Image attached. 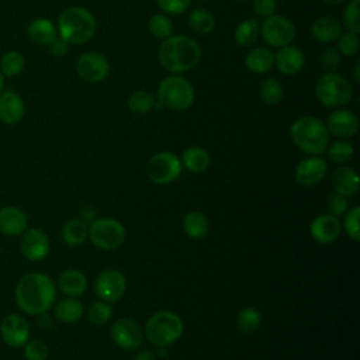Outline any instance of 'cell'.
Listing matches in <instances>:
<instances>
[{
  "label": "cell",
  "instance_id": "obj_1",
  "mask_svg": "<svg viewBox=\"0 0 360 360\" xmlns=\"http://www.w3.org/2000/svg\"><path fill=\"white\" fill-rule=\"evenodd\" d=\"M14 300L24 314L38 316L53 307L56 285L48 274L32 271L18 280L14 290Z\"/></svg>",
  "mask_w": 360,
  "mask_h": 360
},
{
  "label": "cell",
  "instance_id": "obj_2",
  "mask_svg": "<svg viewBox=\"0 0 360 360\" xmlns=\"http://www.w3.org/2000/svg\"><path fill=\"white\" fill-rule=\"evenodd\" d=\"M201 58L200 45L186 35H170L159 46V60L172 73L191 70Z\"/></svg>",
  "mask_w": 360,
  "mask_h": 360
},
{
  "label": "cell",
  "instance_id": "obj_3",
  "mask_svg": "<svg viewBox=\"0 0 360 360\" xmlns=\"http://www.w3.org/2000/svg\"><path fill=\"white\" fill-rule=\"evenodd\" d=\"M290 135L294 145L308 155L323 153L329 143L326 125L311 115L297 118L290 128Z\"/></svg>",
  "mask_w": 360,
  "mask_h": 360
},
{
  "label": "cell",
  "instance_id": "obj_4",
  "mask_svg": "<svg viewBox=\"0 0 360 360\" xmlns=\"http://www.w3.org/2000/svg\"><path fill=\"white\" fill-rule=\"evenodd\" d=\"M97 30L93 14L83 7H69L58 18V34L68 44L80 45L90 41Z\"/></svg>",
  "mask_w": 360,
  "mask_h": 360
},
{
  "label": "cell",
  "instance_id": "obj_5",
  "mask_svg": "<svg viewBox=\"0 0 360 360\" xmlns=\"http://www.w3.org/2000/svg\"><path fill=\"white\" fill-rule=\"evenodd\" d=\"M183 330L184 323L177 314L172 311H159L146 321L143 333L152 345L167 347L183 335Z\"/></svg>",
  "mask_w": 360,
  "mask_h": 360
},
{
  "label": "cell",
  "instance_id": "obj_6",
  "mask_svg": "<svg viewBox=\"0 0 360 360\" xmlns=\"http://www.w3.org/2000/svg\"><path fill=\"white\" fill-rule=\"evenodd\" d=\"M158 98L160 105L169 110L183 111L193 104L194 89L186 77L173 75L160 82L158 89Z\"/></svg>",
  "mask_w": 360,
  "mask_h": 360
},
{
  "label": "cell",
  "instance_id": "obj_7",
  "mask_svg": "<svg viewBox=\"0 0 360 360\" xmlns=\"http://www.w3.org/2000/svg\"><path fill=\"white\" fill-rule=\"evenodd\" d=\"M316 100L329 108H339L352 98V84L343 76L323 73L315 84Z\"/></svg>",
  "mask_w": 360,
  "mask_h": 360
},
{
  "label": "cell",
  "instance_id": "obj_8",
  "mask_svg": "<svg viewBox=\"0 0 360 360\" xmlns=\"http://www.w3.org/2000/svg\"><path fill=\"white\" fill-rule=\"evenodd\" d=\"M89 238L96 248L112 250L124 243L125 228L114 218H94L89 225Z\"/></svg>",
  "mask_w": 360,
  "mask_h": 360
},
{
  "label": "cell",
  "instance_id": "obj_9",
  "mask_svg": "<svg viewBox=\"0 0 360 360\" xmlns=\"http://www.w3.org/2000/svg\"><path fill=\"white\" fill-rule=\"evenodd\" d=\"M181 160L173 152H159L155 153L148 165L146 174L155 184H169L174 181L181 173Z\"/></svg>",
  "mask_w": 360,
  "mask_h": 360
},
{
  "label": "cell",
  "instance_id": "obj_10",
  "mask_svg": "<svg viewBox=\"0 0 360 360\" xmlns=\"http://www.w3.org/2000/svg\"><path fill=\"white\" fill-rule=\"evenodd\" d=\"M260 34L266 44L281 48L292 42L295 37V28L287 17L273 14L270 17H266V20L262 22Z\"/></svg>",
  "mask_w": 360,
  "mask_h": 360
},
{
  "label": "cell",
  "instance_id": "obj_11",
  "mask_svg": "<svg viewBox=\"0 0 360 360\" xmlns=\"http://www.w3.org/2000/svg\"><path fill=\"white\" fill-rule=\"evenodd\" d=\"M94 290L100 300L105 302H117L127 290L125 276L117 269H105L96 277Z\"/></svg>",
  "mask_w": 360,
  "mask_h": 360
},
{
  "label": "cell",
  "instance_id": "obj_12",
  "mask_svg": "<svg viewBox=\"0 0 360 360\" xmlns=\"http://www.w3.org/2000/svg\"><path fill=\"white\" fill-rule=\"evenodd\" d=\"M30 323L21 314H8L0 322V336L8 347H22L30 340Z\"/></svg>",
  "mask_w": 360,
  "mask_h": 360
},
{
  "label": "cell",
  "instance_id": "obj_13",
  "mask_svg": "<svg viewBox=\"0 0 360 360\" xmlns=\"http://www.w3.org/2000/svg\"><path fill=\"white\" fill-rule=\"evenodd\" d=\"M21 255L30 262L44 260L51 250V240L41 228H27L20 240Z\"/></svg>",
  "mask_w": 360,
  "mask_h": 360
},
{
  "label": "cell",
  "instance_id": "obj_14",
  "mask_svg": "<svg viewBox=\"0 0 360 360\" xmlns=\"http://www.w3.org/2000/svg\"><path fill=\"white\" fill-rule=\"evenodd\" d=\"M112 342L125 350H134L139 347L143 342L145 333L138 322L131 318H121L115 321L111 326Z\"/></svg>",
  "mask_w": 360,
  "mask_h": 360
},
{
  "label": "cell",
  "instance_id": "obj_15",
  "mask_svg": "<svg viewBox=\"0 0 360 360\" xmlns=\"http://www.w3.org/2000/svg\"><path fill=\"white\" fill-rule=\"evenodd\" d=\"M76 72L84 82H103L110 73L108 60L98 52H86L76 62Z\"/></svg>",
  "mask_w": 360,
  "mask_h": 360
},
{
  "label": "cell",
  "instance_id": "obj_16",
  "mask_svg": "<svg viewBox=\"0 0 360 360\" xmlns=\"http://www.w3.org/2000/svg\"><path fill=\"white\" fill-rule=\"evenodd\" d=\"M328 172L326 162L318 155H312L309 158L302 159L295 167V180L298 184L304 187H312L319 184Z\"/></svg>",
  "mask_w": 360,
  "mask_h": 360
},
{
  "label": "cell",
  "instance_id": "obj_17",
  "mask_svg": "<svg viewBox=\"0 0 360 360\" xmlns=\"http://www.w3.org/2000/svg\"><path fill=\"white\" fill-rule=\"evenodd\" d=\"M342 232V224L338 217L330 214H321L315 217L309 224L311 238L322 245L333 243Z\"/></svg>",
  "mask_w": 360,
  "mask_h": 360
},
{
  "label": "cell",
  "instance_id": "obj_18",
  "mask_svg": "<svg viewBox=\"0 0 360 360\" xmlns=\"http://www.w3.org/2000/svg\"><path fill=\"white\" fill-rule=\"evenodd\" d=\"M326 129L338 138H352L359 129V118L349 110L338 108L329 114Z\"/></svg>",
  "mask_w": 360,
  "mask_h": 360
},
{
  "label": "cell",
  "instance_id": "obj_19",
  "mask_svg": "<svg viewBox=\"0 0 360 360\" xmlns=\"http://www.w3.org/2000/svg\"><path fill=\"white\" fill-rule=\"evenodd\" d=\"M28 228L27 212L15 205L0 208V233L6 236H20Z\"/></svg>",
  "mask_w": 360,
  "mask_h": 360
},
{
  "label": "cell",
  "instance_id": "obj_20",
  "mask_svg": "<svg viewBox=\"0 0 360 360\" xmlns=\"http://www.w3.org/2000/svg\"><path fill=\"white\" fill-rule=\"evenodd\" d=\"M25 114V104L20 94L6 90L0 94V121L6 125L18 124Z\"/></svg>",
  "mask_w": 360,
  "mask_h": 360
},
{
  "label": "cell",
  "instance_id": "obj_21",
  "mask_svg": "<svg viewBox=\"0 0 360 360\" xmlns=\"http://www.w3.org/2000/svg\"><path fill=\"white\" fill-rule=\"evenodd\" d=\"M274 65L283 75H295L304 66V53L294 45L281 46L274 55Z\"/></svg>",
  "mask_w": 360,
  "mask_h": 360
},
{
  "label": "cell",
  "instance_id": "obj_22",
  "mask_svg": "<svg viewBox=\"0 0 360 360\" xmlns=\"http://www.w3.org/2000/svg\"><path fill=\"white\" fill-rule=\"evenodd\" d=\"M332 187L333 191L343 195L352 197L359 191V176L353 167L340 166L332 174Z\"/></svg>",
  "mask_w": 360,
  "mask_h": 360
},
{
  "label": "cell",
  "instance_id": "obj_23",
  "mask_svg": "<svg viewBox=\"0 0 360 360\" xmlns=\"http://www.w3.org/2000/svg\"><path fill=\"white\" fill-rule=\"evenodd\" d=\"M58 287L65 295L76 298L87 290V278L80 270L66 269L58 277Z\"/></svg>",
  "mask_w": 360,
  "mask_h": 360
},
{
  "label": "cell",
  "instance_id": "obj_24",
  "mask_svg": "<svg viewBox=\"0 0 360 360\" xmlns=\"http://www.w3.org/2000/svg\"><path fill=\"white\" fill-rule=\"evenodd\" d=\"M27 35L32 44L39 46H48L58 37V31L51 20L35 18L28 24Z\"/></svg>",
  "mask_w": 360,
  "mask_h": 360
},
{
  "label": "cell",
  "instance_id": "obj_25",
  "mask_svg": "<svg viewBox=\"0 0 360 360\" xmlns=\"http://www.w3.org/2000/svg\"><path fill=\"white\" fill-rule=\"evenodd\" d=\"M312 37L323 44H329L336 41L342 34V24L338 21V18L330 15L319 17L314 21L311 27Z\"/></svg>",
  "mask_w": 360,
  "mask_h": 360
},
{
  "label": "cell",
  "instance_id": "obj_26",
  "mask_svg": "<svg viewBox=\"0 0 360 360\" xmlns=\"http://www.w3.org/2000/svg\"><path fill=\"white\" fill-rule=\"evenodd\" d=\"M83 304L76 298H63L56 302L53 308L55 318L63 323H75L83 316Z\"/></svg>",
  "mask_w": 360,
  "mask_h": 360
},
{
  "label": "cell",
  "instance_id": "obj_27",
  "mask_svg": "<svg viewBox=\"0 0 360 360\" xmlns=\"http://www.w3.org/2000/svg\"><path fill=\"white\" fill-rule=\"evenodd\" d=\"M89 238V225L84 219H70L62 228V239L68 246H80Z\"/></svg>",
  "mask_w": 360,
  "mask_h": 360
},
{
  "label": "cell",
  "instance_id": "obj_28",
  "mask_svg": "<svg viewBox=\"0 0 360 360\" xmlns=\"http://www.w3.org/2000/svg\"><path fill=\"white\" fill-rule=\"evenodd\" d=\"M181 165L193 173H202L210 166V155L200 146H190L181 155Z\"/></svg>",
  "mask_w": 360,
  "mask_h": 360
},
{
  "label": "cell",
  "instance_id": "obj_29",
  "mask_svg": "<svg viewBox=\"0 0 360 360\" xmlns=\"http://www.w3.org/2000/svg\"><path fill=\"white\" fill-rule=\"evenodd\" d=\"M181 225H183V231L186 232V235L193 239L204 238L210 229L208 218L200 211L187 212L183 218Z\"/></svg>",
  "mask_w": 360,
  "mask_h": 360
},
{
  "label": "cell",
  "instance_id": "obj_30",
  "mask_svg": "<svg viewBox=\"0 0 360 360\" xmlns=\"http://www.w3.org/2000/svg\"><path fill=\"white\" fill-rule=\"evenodd\" d=\"M245 63L250 72L266 73L274 66V55L267 48H255L246 55Z\"/></svg>",
  "mask_w": 360,
  "mask_h": 360
},
{
  "label": "cell",
  "instance_id": "obj_31",
  "mask_svg": "<svg viewBox=\"0 0 360 360\" xmlns=\"http://www.w3.org/2000/svg\"><path fill=\"white\" fill-rule=\"evenodd\" d=\"M188 25L197 34L207 35L214 30L215 18L211 11L205 8H195L188 15Z\"/></svg>",
  "mask_w": 360,
  "mask_h": 360
},
{
  "label": "cell",
  "instance_id": "obj_32",
  "mask_svg": "<svg viewBox=\"0 0 360 360\" xmlns=\"http://www.w3.org/2000/svg\"><path fill=\"white\" fill-rule=\"evenodd\" d=\"M25 68V58L18 51H7L0 59V72L4 77H14Z\"/></svg>",
  "mask_w": 360,
  "mask_h": 360
},
{
  "label": "cell",
  "instance_id": "obj_33",
  "mask_svg": "<svg viewBox=\"0 0 360 360\" xmlns=\"http://www.w3.org/2000/svg\"><path fill=\"white\" fill-rule=\"evenodd\" d=\"M259 37V24L255 20H243L235 28V41L240 46H249Z\"/></svg>",
  "mask_w": 360,
  "mask_h": 360
},
{
  "label": "cell",
  "instance_id": "obj_34",
  "mask_svg": "<svg viewBox=\"0 0 360 360\" xmlns=\"http://www.w3.org/2000/svg\"><path fill=\"white\" fill-rule=\"evenodd\" d=\"M238 328L243 333H253L259 329L262 323V315L260 312L253 307H246L239 311L236 318Z\"/></svg>",
  "mask_w": 360,
  "mask_h": 360
},
{
  "label": "cell",
  "instance_id": "obj_35",
  "mask_svg": "<svg viewBox=\"0 0 360 360\" xmlns=\"http://www.w3.org/2000/svg\"><path fill=\"white\" fill-rule=\"evenodd\" d=\"M155 105V98L149 91L135 90L128 97V107L135 114H146Z\"/></svg>",
  "mask_w": 360,
  "mask_h": 360
},
{
  "label": "cell",
  "instance_id": "obj_36",
  "mask_svg": "<svg viewBox=\"0 0 360 360\" xmlns=\"http://www.w3.org/2000/svg\"><path fill=\"white\" fill-rule=\"evenodd\" d=\"M260 96L269 105H274L283 98V86L274 77H267L260 84Z\"/></svg>",
  "mask_w": 360,
  "mask_h": 360
},
{
  "label": "cell",
  "instance_id": "obj_37",
  "mask_svg": "<svg viewBox=\"0 0 360 360\" xmlns=\"http://www.w3.org/2000/svg\"><path fill=\"white\" fill-rule=\"evenodd\" d=\"M354 155V148L350 142L346 141H336L328 149V156L333 163H347Z\"/></svg>",
  "mask_w": 360,
  "mask_h": 360
},
{
  "label": "cell",
  "instance_id": "obj_38",
  "mask_svg": "<svg viewBox=\"0 0 360 360\" xmlns=\"http://www.w3.org/2000/svg\"><path fill=\"white\" fill-rule=\"evenodd\" d=\"M149 31L153 37L165 39L167 37L172 35L173 32V24L170 21V18L165 14H153L149 18Z\"/></svg>",
  "mask_w": 360,
  "mask_h": 360
},
{
  "label": "cell",
  "instance_id": "obj_39",
  "mask_svg": "<svg viewBox=\"0 0 360 360\" xmlns=\"http://www.w3.org/2000/svg\"><path fill=\"white\" fill-rule=\"evenodd\" d=\"M87 316L90 322L94 325H105L112 316V309L110 307V302H105L103 300L93 302L87 309Z\"/></svg>",
  "mask_w": 360,
  "mask_h": 360
},
{
  "label": "cell",
  "instance_id": "obj_40",
  "mask_svg": "<svg viewBox=\"0 0 360 360\" xmlns=\"http://www.w3.org/2000/svg\"><path fill=\"white\" fill-rule=\"evenodd\" d=\"M343 21L347 31L353 34L360 32V0H350L343 13Z\"/></svg>",
  "mask_w": 360,
  "mask_h": 360
},
{
  "label": "cell",
  "instance_id": "obj_41",
  "mask_svg": "<svg viewBox=\"0 0 360 360\" xmlns=\"http://www.w3.org/2000/svg\"><path fill=\"white\" fill-rule=\"evenodd\" d=\"M24 359L25 360H48L49 349L48 346L39 339H30L24 346Z\"/></svg>",
  "mask_w": 360,
  "mask_h": 360
},
{
  "label": "cell",
  "instance_id": "obj_42",
  "mask_svg": "<svg viewBox=\"0 0 360 360\" xmlns=\"http://www.w3.org/2000/svg\"><path fill=\"white\" fill-rule=\"evenodd\" d=\"M359 219H360V207L349 208V210L345 212L343 228H345L346 233H347L353 240H359V239H360V225H359Z\"/></svg>",
  "mask_w": 360,
  "mask_h": 360
},
{
  "label": "cell",
  "instance_id": "obj_43",
  "mask_svg": "<svg viewBox=\"0 0 360 360\" xmlns=\"http://www.w3.org/2000/svg\"><path fill=\"white\" fill-rule=\"evenodd\" d=\"M340 53L335 48H326L319 55V65L325 73H335L340 66Z\"/></svg>",
  "mask_w": 360,
  "mask_h": 360
},
{
  "label": "cell",
  "instance_id": "obj_44",
  "mask_svg": "<svg viewBox=\"0 0 360 360\" xmlns=\"http://www.w3.org/2000/svg\"><path fill=\"white\" fill-rule=\"evenodd\" d=\"M360 48V41L357 34H353L350 31L347 32H342L340 37L338 38V49L339 53H343L345 56H353L357 53Z\"/></svg>",
  "mask_w": 360,
  "mask_h": 360
},
{
  "label": "cell",
  "instance_id": "obj_45",
  "mask_svg": "<svg viewBox=\"0 0 360 360\" xmlns=\"http://www.w3.org/2000/svg\"><path fill=\"white\" fill-rule=\"evenodd\" d=\"M326 207L330 215L340 217L349 210V200L333 191L326 197Z\"/></svg>",
  "mask_w": 360,
  "mask_h": 360
},
{
  "label": "cell",
  "instance_id": "obj_46",
  "mask_svg": "<svg viewBox=\"0 0 360 360\" xmlns=\"http://www.w3.org/2000/svg\"><path fill=\"white\" fill-rule=\"evenodd\" d=\"M190 1L191 0H156L160 10L170 15H177L184 13L188 8Z\"/></svg>",
  "mask_w": 360,
  "mask_h": 360
},
{
  "label": "cell",
  "instance_id": "obj_47",
  "mask_svg": "<svg viewBox=\"0 0 360 360\" xmlns=\"http://www.w3.org/2000/svg\"><path fill=\"white\" fill-rule=\"evenodd\" d=\"M253 8L257 15L270 17L274 14L277 4L276 0H253Z\"/></svg>",
  "mask_w": 360,
  "mask_h": 360
},
{
  "label": "cell",
  "instance_id": "obj_48",
  "mask_svg": "<svg viewBox=\"0 0 360 360\" xmlns=\"http://www.w3.org/2000/svg\"><path fill=\"white\" fill-rule=\"evenodd\" d=\"M48 46H49V52L53 56H65L69 49V44L60 37H56Z\"/></svg>",
  "mask_w": 360,
  "mask_h": 360
},
{
  "label": "cell",
  "instance_id": "obj_49",
  "mask_svg": "<svg viewBox=\"0 0 360 360\" xmlns=\"http://www.w3.org/2000/svg\"><path fill=\"white\" fill-rule=\"evenodd\" d=\"M38 325L42 328V329H49L52 328V318L48 315V312H44L41 315H38Z\"/></svg>",
  "mask_w": 360,
  "mask_h": 360
},
{
  "label": "cell",
  "instance_id": "obj_50",
  "mask_svg": "<svg viewBox=\"0 0 360 360\" xmlns=\"http://www.w3.org/2000/svg\"><path fill=\"white\" fill-rule=\"evenodd\" d=\"M134 360H156V353L152 352V350H149V349H145V350L139 352V353L134 357Z\"/></svg>",
  "mask_w": 360,
  "mask_h": 360
},
{
  "label": "cell",
  "instance_id": "obj_51",
  "mask_svg": "<svg viewBox=\"0 0 360 360\" xmlns=\"http://www.w3.org/2000/svg\"><path fill=\"white\" fill-rule=\"evenodd\" d=\"M353 75H354V80L360 82V60H357L353 66Z\"/></svg>",
  "mask_w": 360,
  "mask_h": 360
},
{
  "label": "cell",
  "instance_id": "obj_52",
  "mask_svg": "<svg viewBox=\"0 0 360 360\" xmlns=\"http://www.w3.org/2000/svg\"><path fill=\"white\" fill-rule=\"evenodd\" d=\"M325 3H328V4H330V6H338V4H342V3H345L346 0H323Z\"/></svg>",
  "mask_w": 360,
  "mask_h": 360
},
{
  "label": "cell",
  "instance_id": "obj_53",
  "mask_svg": "<svg viewBox=\"0 0 360 360\" xmlns=\"http://www.w3.org/2000/svg\"><path fill=\"white\" fill-rule=\"evenodd\" d=\"M156 354H159L160 357H165L166 356V347H158Z\"/></svg>",
  "mask_w": 360,
  "mask_h": 360
},
{
  "label": "cell",
  "instance_id": "obj_54",
  "mask_svg": "<svg viewBox=\"0 0 360 360\" xmlns=\"http://www.w3.org/2000/svg\"><path fill=\"white\" fill-rule=\"evenodd\" d=\"M4 91V76L0 72V94Z\"/></svg>",
  "mask_w": 360,
  "mask_h": 360
},
{
  "label": "cell",
  "instance_id": "obj_55",
  "mask_svg": "<svg viewBox=\"0 0 360 360\" xmlns=\"http://www.w3.org/2000/svg\"><path fill=\"white\" fill-rule=\"evenodd\" d=\"M239 1H245V0H239Z\"/></svg>",
  "mask_w": 360,
  "mask_h": 360
},
{
  "label": "cell",
  "instance_id": "obj_56",
  "mask_svg": "<svg viewBox=\"0 0 360 360\" xmlns=\"http://www.w3.org/2000/svg\"><path fill=\"white\" fill-rule=\"evenodd\" d=\"M0 263H1V259H0Z\"/></svg>",
  "mask_w": 360,
  "mask_h": 360
}]
</instances>
